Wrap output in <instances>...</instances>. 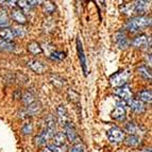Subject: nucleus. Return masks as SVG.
Masks as SVG:
<instances>
[{"mask_svg":"<svg viewBox=\"0 0 152 152\" xmlns=\"http://www.w3.org/2000/svg\"><path fill=\"white\" fill-rule=\"evenodd\" d=\"M65 58V53L62 51H54L50 54V58L53 61H62Z\"/></svg>","mask_w":152,"mask_h":152,"instance_id":"26","label":"nucleus"},{"mask_svg":"<svg viewBox=\"0 0 152 152\" xmlns=\"http://www.w3.org/2000/svg\"><path fill=\"white\" fill-rule=\"evenodd\" d=\"M112 117L116 120H119V121H122V120L126 119V111H124V105L118 104L116 107V109L112 113Z\"/></svg>","mask_w":152,"mask_h":152,"instance_id":"9","label":"nucleus"},{"mask_svg":"<svg viewBox=\"0 0 152 152\" xmlns=\"http://www.w3.org/2000/svg\"><path fill=\"white\" fill-rule=\"evenodd\" d=\"M65 129H66V133H65L66 138H68L70 142H75L77 138V133H76V130H75L74 126L71 124V122H69V124L66 126Z\"/></svg>","mask_w":152,"mask_h":152,"instance_id":"16","label":"nucleus"},{"mask_svg":"<svg viewBox=\"0 0 152 152\" xmlns=\"http://www.w3.org/2000/svg\"><path fill=\"white\" fill-rule=\"evenodd\" d=\"M77 48H78V54H79V58H80V62H81L82 68H83V71L85 76H86V58H85V54H84V50L83 47H82V43L80 41V38L77 39Z\"/></svg>","mask_w":152,"mask_h":152,"instance_id":"7","label":"nucleus"},{"mask_svg":"<svg viewBox=\"0 0 152 152\" xmlns=\"http://www.w3.org/2000/svg\"><path fill=\"white\" fill-rule=\"evenodd\" d=\"M151 23V19L150 17H146V16H138V17L132 18L131 20L127 23V29L131 32H137V31L142 30V29L146 28Z\"/></svg>","mask_w":152,"mask_h":152,"instance_id":"1","label":"nucleus"},{"mask_svg":"<svg viewBox=\"0 0 152 152\" xmlns=\"http://www.w3.org/2000/svg\"><path fill=\"white\" fill-rule=\"evenodd\" d=\"M107 138L111 140L112 142H120L124 140V132L119 129V128H111L107 133Z\"/></svg>","mask_w":152,"mask_h":152,"instance_id":"3","label":"nucleus"},{"mask_svg":"<svg viewBox=\"0 0 152 152\" xmlns=\"http://www.w3.org/2000/svg\"><path fill=\"white\" fill-rule=\"evenodd\" d=\"M21 131H23V134L28 135V134H31L33 131V127L31 124H26L25 126L23 127V129H21Z\"/></svg>","mask_w":152,"mask_h":152,"instance_id":"29","label":"nucleus"},{"mask_svg":"<svg viewBox=\"0 0 152 152\" xmlns=\"http://www.w3.org/2000/svg\"><path fill=\"white\" fill-rule=\"evenodd\" d=\"M58 112V124L63 126V127H66L67 124H69V117H68V113H67V110L64 105H60L56 110Z\"/></svg>","mask_w":152,"mask_h":152,"instance_id":"4","label":"nucleus"},{"mask_svg":"<svg viewBox=\"0 0 152 152\" xmlns=\"http://www.w3.org/2000/svg\"><path fill=\"white\" fill-rule=\"evenodd\" d=\"M11 17L15 21H17L18 23H21V25H25L27 23V17L20 10H13L12 13H11Z\"/></svg>","mask_w":152,"mask_h":152,"instance_id":"10","label":"nucleus"},{"mask_svg":"<svg viewBox=\"0 0 152 152\" xmlns=\"http://www.w3.org/2000/svg\"><path fill=\"white\" fill-rule=\"evenodd\" d=\"M14 44H12L11 42H0V50H4V51H11L14 49Z\"/></svg>","mask_w":152,"mask_h":152,"instance_id":"25","label":"nucleus"},{"mask_svg":"<svg viewBox=\"0 0 152 152\" xmlns=\"http://www.w3.org/2000/svg\"><path fill=\"white\" fill-rule=\"evenodd\" d=\"M17 3L21 9H25V10H29V9L31 8V5H30V3H29V1H18Z\"/></svg>","mask_w":152,"mask_h":152,"instance_id":"32","label":"nucleus"},{"mask_svg":"<svg viewBox=\"0 0 152 152\" xmlns=\"http://www.w3.org/2000/svg\"><path fill=\"white\" fill-rule=\"evenodd\" d=\"M28 66L36 74H43L46 69L45 65L42 62L37 61V60H31V61H29Z\"/></svg>","mask_w":152,"mask_h":152,"instance_id":"8","label":"nucleus"},{"mask_svg":"<svg viewBox=\"0 0 152 152\" xmlns=\"http://www.w3.org/2000/svg\"><path fill=\"white\" fill-rule=\"evenodd\" d=\"M23 100V102H25L26 104H28V105L35 101V100H34V97H33V95L31 94V93H26Z\"/></svg>","mask_w":152,"mask_h":152,"instance_id":"27","label":"nucleus"},{"mask_svg":"<svg viewBox=\"0 0 152 152\" xmlns=\"http://www.w3.org/2000/svg\"><path fill=\"white\" fill-rule=\"evenodd\" d=\"M129 105L132 110L136 113H142L145 111V107H144V103L140 100H136V99H130L129 101Z\"/></svg>","mask_w":152,"mask_h":152,"instance_id":"11","label":"nucleus"},{"mask_svg":"<svg viewBox=\"0 0 152 152\" xmlns=\"http://www.w3.org/2000/svg\"><path fill=\"white\" fill-rule=\"evenodd\" d=\"M115 41H116L117 45L119 47L120 49H124L127 48L128 46H129V41H128L127 36L124 35L122 32H119L116 34V38H115Z\"/></svg>","mask_w":152,"mask_h":152,"instance_id":"12","label":"nucleus"},{"mask_svg":"<svg viewBox=\"0 0 152 152\" xmlns=\"http://www.w3.org/2000/svg\"><path fill=\"white\" fill-rule=\"evenodd\" d=\"M45 124H46L45 131L47 132V133H48L51 137H52L54 135V132H56V118H54L52 115H49V116L47 117V119H46Z\"/></svg>","mask_w":152,"mask_h":152,"instance_id":"5","label":"nucleus"},{"mask_svg":"<svg viewBox=\"0 0 152 152\" xmlns=\"http://www.w3.org/2000/svg\"><path fill=\"white\" fill-rule=\"evenodd\" d=\"M149 4H150V1H136L133 9L138 14H142V13H145L148 10Z\"/></svg>","mask_w":152,"mask_h":152,"instance_id":"14","label":"nucleus"},{"mask_svg":"<svg viewBox=\"0 0 152 152\" xmlns=\"http://www.w3.org/2000/svg\"><path fill=\"white\" fill-rule=\"evenodd\" d=\"M0 37L2 38L4 42H11L15 36L13 34L12 30H10V29H2V30H0Z\"/></svg>","mask_w":152,"mask_h":152,"instance_id":"20","label":"nucleus"},{"mask_svg":"<svg viewBox=\"0 0 152 152\" xmlns=\"http://www.w3.org/2000/svg\"><path fill=\"white\" fill-rule=\"evenodd\" d=\"M126 142H127V145L131 146V147H136V146L140 145V138L138 136H136V135H130L127 140H126Z\"/></svg>","mask_w":152,"mask_h":152,"instance_id":"24","label":"nucleus"},{"mask_svg":"<svg viewBox=\"0 0 152 152\" xmlns=\"http://www.w3.org/2000/svg\"><path fill=\"white\" fill-rule=\"evenodd\" d=\"M50 137H51L50 135L44 130L41 134L37 135V136L34 138V140H35V144L37 145V146H43V145H45L46 142H47V140H48Z\"/></svg>","mask_w":152,"mask_h":152,"instance_id":"18","label":"nucleus"},{"mask_svg":"<svg viewBox=\"0 0 152 152\" xmlns=\"http://www.w3.org/2000/svg\"><path fill=\"white\" fill-rule=\"evenodd\" d=\"M115 94L118 95L124 101H129L130 99H132V91L128 85H124V86L117 88L115 91Z\"/></svg>","mask_w":152,"mask_h":152,"instance_id":"6","label":"nucleus"},{"mask_svg":"<svg viewBox=\"0 0 152 152\" xmlns=\"http://www.w3.org/2000/svg\"><path fill=\"white\" fill-rule=\"evenodd\" d=\"M14 36H23L25 35V30L23 28H15L13 30Z\"/></svg>","mask_w":152,"mask_h":152,"instance_id":"30","label":"nucleus"},{"mask_svg":"<svg viewBox=\"0 0 152 152\" xmlns=\"http://www.w3.org/2000/svg\"><path fill=\"white\" fill-rule=\"evenodd\" d=\"M138 74L145 80H149V81L151 80V70H150V68H148L147 66H140L138 68Z\"/></svg>","mask_w":152,"mask_h":152,"instance_id":"22","label":"nucleus"},{"mask_svg":"<svg viewBox=\"0 0 152 152\" xmlns=\"http://www.w3.org/2000/svg\"><path fill=\"white\" fill-rule=\"evenodd\" d=\"M129 76L130 74L128 71H119V72L113 75L110 79V81L113 86H124V84H126V82L128 81Z\"/></svg>","mask_w":152,"mask_h":152,"instance_id":"2","label":"nucleus"},{"mask_svg":"<svg viewBox=\"0 0 152 152\" xmlns=\"http://www.w3.org/2000/svg\"><path fill=\"white\" fill-rule=\"evenodd\" d=\"M54 9H56V7H54L52 3H47V4L45 5V11H46V13H48V14L53 13Z\"/></svg>","mask_w":152,"mask_h":152,"instance_id":"33","label":"nucleus"},{"mask_svg":"<svg viewBox=\"0 0 152 152\" xmlns=\"http://www.w3.org/2000/svg\"><path fill=\"white\" fill-rule=\"evenodd\" d=\"M52 138H53V145L56 146V147H62V146H64V144H65V142H66L65 133H63V132H58V133H56V134L52 136Z\"/></svg>","mask_w":152,"mask_h":152,"instance_id":"15","label":"nucleus"},{"mask_svg":"<svg viewBox=\"0 0 152 152\" xmlns=\"http://www.w3.org/2000/svg\"><path fill=\"white\" fill-rule=\"evenodd\" d=\"M41 110H42V104L38 101H34L33 103L28 105V107L26 110V113H27V115L30 116V115H35L37 113H39Z\"/></svg>","mask_w":152,"mask_h":152,"instance_id":"13","label":"nucleus"},{"mask_svg":"<svg viewBox=\"0 0 152 152\" xmlns=\"http://www.w3.org/2000/svg\"><path fill=\"white\" fill-rule=\"evenodd\" d=\"M71 152H85V150H84V148H83V146H82V145L77 144V145H75L74 147H72Z\"/></svg>","mask_w":152,"mask_h":152,"instance_id":"31","label":"nucleus"},{"mask_svg":"<svg viewBox=\"0 0 152 152\" xmlns=\"http://www.w3.org/2000/svg\"><path fill=\"white\" fill-rule=\"evenodd\" d=\"M148 36L142 34V35H140V36H136V37L132 41V45L134 46V47H142V46H145L147 45L148 43Z\"/></svg>","mask_w":152,"mask_h":152,"instance_id":"19","label":"nucleus"},{"mask_svg":"<svg viewBox=\"0 0 152 152\" xmlns=\"http://www.w3.org/2000/svg\"><path fill=\"white\" fill-rule=\"evenodd\" d=\"M126 130H127L128 132H129L131 135H134L135 133H136L137 131V126L136 124H134L133 122H130V124H127V127H126Z\"/></svg>","mask_w":152,"mask_h":152,"instance_id":"28","label":"nucleus"},{"mask_svg":"<svg viewBox=\"0 0 152 152\" xmlns=\"http://www.w3.org/2000/svg\"><path fill=\"white\" fill-rule=\"evenodd\" d=\"M138 97H140V101H145V102L150 103V102H151V98H152L151 91H150V89H145V91H140Z\"/></svg>","mask_w":152,"mask_h":152,"instance_id":"23","label":"nucleus"},{"mask_svg":"<svg viewBox=\"0 0 152 152\" xmlns=\"http://www.w3.org/2000/svg\"><path fill=\"white\" fill-rule=\"evenodd\" d=\"M28 50L33 54H39L43 52V49H42L41 45H39L38 43H36V42H32V43L29 44Z\"/></svg>","mask_w":152,"mask_h":152,"instance_id":"21","label":"nucleus"},{"mask_svg":"<svg viewBox=\"0 0 152 152\" xmlns=\"http://www.w3.org/2000/svg\"><path fill=\"white\" fill-rule=\"evenodd\" d=\"M140 152H151V150H150V149H144V150H142V151H140Z\"/></svg>","mask_w":152,"mask_h":152,"instance_id":"34","label":"nucleus"},{"mask_svg":"<svg viewBox=\"0 0 152 152\" xmlns=\"http://www.w3.org/2000/svg\"><path fill=\"white\" fill-rule=\"evenodd\" d=\"M10 26V17L5 10H0V28H5Z\"/></svg>","mask_w":152,"mask_h":152,"instance_id":"17","label":"nucleus"}]
</instances>
